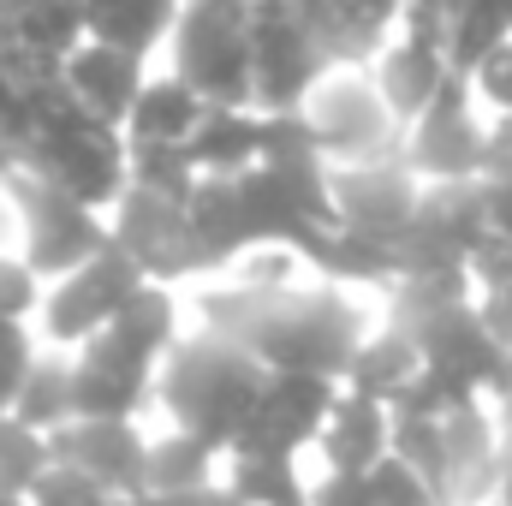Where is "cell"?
Segmentation results:
<instances>
[{"instance_id":"cell-1","label":"cell","mask_w":512,"mask_h":506,"mask_svg":"<svg viewBox=\"0 0 512 506\" xmlns=\"http://www.w3.org/2000/svg\"><path fill=\"white\" fill-rule=\"evenodd\" d=\"M262 381H268V364L256 352L191 322V334L155 370V423L191 429V435H203V441H215L227 453L233 435L251 417Z\"/></svg>"},{"instance_id":"cell-25","label":"cell","mask_w":512,"mask_h":506,"mask_svg":"<svg viewBox=\"0 0 512 506\" xmlns=\"http://www.w3.org/2000/svg\"><path fill=\"white\" fill-rule=\"evenodd\" d=\"M6 411H12L18 423L42 429V435H60V429L78 417V393H72V352H60V346H48V340H42L36 370L24 376L18 399H12Z\"/></svg>"},{"instance_id":"cell-20","label":"cell","mask_w":512,"mask_h":506,"mask_svg":"<svg viewBox=\"0 0 512 506\" xmlns=\"http://www.w3.org/2000/svg\"><path fill=\"white\" fill-rule=\"evenodd\" d=\"M203 179H233L262 161V108L251 102H209L197 131L185 137Z\"/></svg>"},{"instance_id":"cell-32","label":"cell","mask_w":512,"mask_h":506,"mask_svg":"<svg viewBox=\"0 0 512 506\" xmlns=\"http://www.w3.org/2000/svg\"><path fill=\"white\" fill-rule=\"evenodd\" d=\"M42 286H48V280L24 262V251L0 245V322H36Z\"/></svg>"},{"instance_id":"cell-16","label":"cell","mask_w":512,"mask_h":506,"mask_svg":"<svg viewBox=\"0 0 512 506\" xmlns=\"http://www.w3.org/2000/svg\"><path fill=\"white\" fill-rule=\"evenodd\" d=\"M298 251L310 262V274L328 280V286H352V292L382 298L387 286L399 280V245L393 239H376V233H358L346 221H328V227L304 233Z\"/></svg>"},{"instance_id":"cell-17","label":"cell","mask_w":512,"mask_h":506,"mask_svg":"<svg viewBox=\"0 0 512 506\" xmlns=\"http://www.w3.org/2000/svg\"><path fill=\"white\" fill-rule=\"evenodd\" d=\"M393 453V405L340 387L322 435L310 441V465L316 471H376Z\"/></svg>"},{"instance_id":"cell-6","label":"cell","mask_w":512,"mask_h":506,"mask_svg":"<svg viewBox=\"0 0 512 506\" xmlns=\"http://www.w3.org/2000/svg\"><path fill=\"white\" fill-rule=\"evenodd\" d=\"M12 197H18V251H24V262H30L42 280H54V274H66V268L90 262V256L108 245V215L90 209V203H78V197L60 191L54 179L30 173L24 161H18V173H12Z\"/></svg>"},{"instance_id":"cell-11","label":"cell","mask_w":512,"mask_h":506,"mask_svg":"<svg viewBox=\"0 0 512 506\" xmlns=\"http://www.w3.org/2000/svg\"><path fill=\"white\" fill-rule=\"evenodd\" d=\"M334 399H340V381L334 376H316V370H268L251 417H245V429L233 435L227 453H298V459H310V441L322 435Z\"/></svg>"},{"instance_id":"cell-13","label":"cell","mask_w":512,"mask_h":506,"mask_svg":"<svg viewBox=\"0 0 512 506\" xmlns=\"http://www.w3.org/2000/svg\"><path fill=\"white\" fill-rule=\"evenodd\" d=\"M155 417H72L54 435V459L84 465L114 495H143V459H149Z\"/></svg>"},{"instance_id":"cell-28","label":"cell","mask_w":512,"mask_h":506,"mask_svg":"<svg viewBox=\"0 0 512 506\" xmlns=\"http://www.w3.org/2000/svg\"><path fill=\"white\" fill-rule=\"evenodd\" d=\"M48 459H54V435H42V429L18 423L12 411H0V489L30 495V483L48 471Z\"/></svg>"},{"instance_id":"cell-2","label":"cell","mask_w":512,"mask_h":506,"mask_svg":"<svg viewBox=\"0 0 512 506\" xmlns=\"http://www.w3.org/2000/svg\"><path fill=\"white\" fill-rule=\"evenodd\" d=\"M18 161H24L30 173L54 179L60 191H72L78 203L102 209V215L126 197V185H131L126 131L108 126V120H96V114H84L66 90H60V102L48 108V120L36 126V137L24 143Z\"/></svg>"},{"instance_id":"cell-3","label":"cell","mask_w":512,"mask_h":506,"mask_svg":"<svg viewBox=\"0 0 512 506\" xmlns=\"http://www.w3.org/2000/svg\"><path fill=\"white\" fill-rule=\"evenodd\" d=\"M298 114L310 120L316 149H322L334 167L387 161V155L405 149V126H399V114L387 108L370 60H328V72L310 84V96L298 102Z\"/></svg>"},{"instance_id":"cell-22","label":"cell","mask_w":512,"mask_h":506,"mask_svg":"<svg viewBox=\"0 0 512 506\" xmlns=\"http://www.w3.org/2000/svg\"><path fill=\"white\" fill-rule=\"evenodd\" d=\"M179 12H185V0H84V36L155 60V54H167Z\"/></svg>"},{"instance_id":"cell-14","label":"cell","mask_w":512,"mask_h":506,"mask_svg":"<svg viewBox=\"0 0 512 506\" xmlns=\"http://www.w3.org/2000/svg\"><path fill=\"white\" fill-rule=\"evenodd\" d=\"M143 78H149V60H143V54H126V48H114V42H90V36L60 60L66 96H72L84 114L108 120V126H126Z\"/></svg>"},{"instance_id":"cell-31","label":"cell","mask_w":512,"mask_h":506,"mask_svg":"<svg viewBox=\"0 0 512 506\" xmlns=\"http://www.w3.org/2000/svg\"><path fill=\"white\" fill-rule=\"evenodd\" d=\"M477 108L489 114V126H512V42H501L495 54H483L471 72H465Z\"/></svg>"},{"instance_id":"cell-35","label":"cell","mask_w":512,"mask_h":506,"mask_svg":"<svg viewBox=\"0 0 512 506\" xmlns=\"http://www.w3.org/2000/svg\"><path fill=\"white\" fill-rule=\"evenodd\" d=\"M310 506H376L370 471H316L310 465Z\"/></svg>"},{"instance_id":"cell-19","label":"cell","mask_w":512,"mask_h":506,"mask_svg":"<svg viewBox=\"0 0 512 506\" xmlns=\"http://www.w3.org/2000/svg\"><path fill=\"white\" fill-rule=\"evenodd\" d=\"M417 376H423V346H417V334H411L405 322L382 316V322L358 340V352H352L340 387L370 393V399H382V405H399L405 387H411Z\"/></svg>"},{"instance_id":"cell-18","label":"cell","mask_w":512,"mask_h":506,"mask_svg":"<svg viewBox=\"0 0 512 506\" xmlns=\"http://www.w3.org/2000/svg\"><path fill=\"white\" fill-rule=\"evenodd\" d=\"M370 72H376V84H382L387 108L399 114V126H411V120H417L441 90H447L453 60H447V48H441V42L411 36V30H393L382 48L370 54Z\"/></svg>"},{"instance_id":"cell-15","label":"cell","mask_w":512,"mask_h":506,"mask_svg":"<svg viewBox=\"0 0 512 506\" xmlns=\"http://www.w3.org/2000/svg\"><path fill=\"white\" fill-rule=\"evenodd\" d=\"M72 393L78 417H155V370L108 340H84L72 352Z\"/></svg>"},{"instance_id":"cell-7","label":"cell","mask_w":512,"mask_h":506,"mask_svg":"<svg viewBox=\"0 0 512 506\" xmlns=\"http://www.w3.org/2000/svg\"><path fill=\"white\" fill-rule=\"evenodd\" d=\"M489 143H495V126L489 114L477 108L471 84L453 72L447 90L405 126V167L423 179V185H453V179H483L489 167Z\"/></svg>"},{"instance_id":"cell-33","label":"cell","mask_w":512,"mask_h":506,"mask_svg":"<svg viewBox=\"0 0 512 506\" xmlns=\"http://www.w3.org/2000/svg\"><path fill=\"white\" fill-rule=\"evenodd\" d=\"M370 489H376V506H447V495L417 465H405L399 453H387L382 465L370 471Z\"/></svg>"},{"instance_id":"cell-8","label":"cell","mask_w":512,"mask_h":506,"mask_svg":"<svg viewBox=\"0 0 512 506\" xmlns=\"http://www.w3.org/2000/svg\"><path fill=\"white\" fill-rule=\"evenodd\" d=\"M423 346V364L453 376L459 387L483 393V399H501L512 393V346L495 334V322L483 316V298H459V304H441L417 322H405Z\"/></svg>"},{"instance_id":"cell-9","label":"cell","mask_w":512,"mask_h":506,"mask_svg":"<svg viewBox=\"0 0 512 506\" xmlns=\"http://www.w3.org/2000/svg\"><path fill=\"white\" fill-rule=\"evenodd\" d=\"M328 72V54L298 0H251V96L256 108H298Z\"/></svg>"},{"instance_id":"cell-27","label":"cell","mask_w":512,"mask_h":506,"mask_svg":"<svg viewBox=\"0 0 512 506\" xmlns=\"http://www.w3.org/2000/svg\"><path fill=\"white\" fill-rule=\"evenodd\" d=\"M501 42H512V0H471L453 24H447V60L465 78L483 54H495Z\"/></svg>"},{"instance_id":"cell-23","label":"cell","mask_w":512,"mask_h":506,"mask_svg":"<svg viewBox=\"0 0 512 506\" xmlns=\"http://www.w3.org/2000/svg\"><path fill=\"white\" fill-rule=\"evenodd\" d=\"M203 108L209 102L173 66H149V78H143V90H137L120 131H126V143H185L203 120Z\"/></svg>"},{"instance_id":"cell-36","label":"cell","mask_w":512,"mask_h":506,"mask_svg":"<svg viewBox=\"0 0 512 506\" xmlns=\"http://www.w3.org/2000/svg\"><path fill=\"white\" fill-rule=\"evenodd\" d=\"M12 167H18V149H12V143H0V179H6Z\"/></svg>"},{"instance_id":"cell-29","label":"cell","mask_w":512,"mask_h":506,"mask_svg":"<svg viewBox=\"0 0 512 506\" xmlns=\"http://www.w3.org/2000/svg\"><path fill=\"white\" fill-rule=\"evenodd\" d=\"M197 179L203 173L185 143H131V185L161 191V197H191Z\"/></svg>"},{"instance_id":"cell-12","label":"cell","mask_w":512,"mask_h":506,"mask_svg":"<svg viewBox=\"0 0 512 506\" xmlns=\"http://www.w3.org/2000/svg\"><path fill=\"white\" fill-rule=\"evenodd\" d=\"M417 203H423V179L405 167V155L334 167V221H346L358 233H376V239L399 245Z\"/></svg>"},{"instance_id":"cell-34","label":"cell","mask_w":512,"mask_h":506,"mask_svg":"<svg viewBox=\"0 0 512 506\" xmlns=\"http://www.w3.org/2000/svg\"><path fill=\"white\" fill-rule=\"evenodd\" d=\"M36 358H42L36 322H0V411L18 399V387H24L30 370H36Z\"/></svg>"},{"instance_id":"cell-21","label":"cell","mask_w":512,"mask_h":506,"mask_svg":"<svg viewBox=\"0 0 512 506\" xmlns=\"http://www.w3.org/2000/svg\"><path fill=\"white\" fill-rule=\"evenodd\" d=\"M221 465L227 453L191 429H173V423H155L149 429V459H143V495H197V489H215L221 483Z\"/></svg>"},{"instance_id":"cell-37","label":"cell","mask_w":512,"mask_h":506,"mask_svg":"<svg viewBox=\"0 0 512 506\" xmlns=\"http://www.w3.org/2000/svg\"><path fill=\"white\" fill-rule=\"evenodd\" d=\"M0 506H30L24 495H12V489H0Z\"/></svg>"},{"instance_id":"cell-26","label":"cell","mask_w":512,"mask_h":506,"mask_svg":"<svg viewBox=\"0 0 512 506\" xmlns=\"http://www.w3.org/2000/svg\"><path fill=\"white\" fill-rule=\"evenodd\" d=\"M0 36H12L36 66H60L84 42V0H24Z\"/></svg>"},{"instance_id":"cell-24","label":"cell","mask_w":512,"mask_h":506,"mask_svg":"<svg viewBox=\"0 0 512 506\" xmlns=\"http://www.w3.org/2000/svg\"><path fill=\"white\" fill-rule=\"evenodd\" d=\"M221 483L239 506H310V465L298 453H227Z\"/></svg>"},{"instance_id":"cell-30","label":"cell","mask_w":512,"mask_h":506,"mask_svg":"<svg viewBox=\"0 0 512 506\" xmlns=\"http://www.w3.org/2000/svg\"><path fill=\"white\" fill-rule=\"evenodd\" d=\"M30 506H120L126 495H114L108 483H96L84 465H72V459H48V471L30 483Z\"/></svg>"},{"instance_id":"cell-10","label":"cell","mask_w":512,"mask_h":506,"mask_svg":"<svg viewBox=\"0 0 512 506\" xmlns=\"http://www.w3.org/2000/svg\"><path fill=\"white\" fill-rule=\"evenodd\" d=\"M108 239L143 268V280H167V286L209 280L203 251L191 239V221H185V197H161V191L126 185V197L108 209Z\"/></svg>"},{"instance_id":"cell-5","label":"cell","mask_w":512,"mask_h":506,"mask_svg":"<svg viewBox=\"0 0 512 506\" xmlns=\"http://www.w3.org/2000/svg\"><path fill=\"white\" fill-rule=\"evenodd\" d=\"M137 286H143V268L108 239L90 262H78V268H66V274H54V280L42 286L36 334H42L48 346H60V352H78L84 340H96V334L126 310V298Z\"/></svg>"},{"instance_id":"cell-4","label":"cell","mask_w":512,"mask_h":506,"mask_svg":"<svg viewBox=\"0 0 512 506\" xmlns=\"http://www.w3.org/2000/svg\"><path fill=\"white\" fill-rule=\"evenodd\" d=\"M167 66L203 102H251V6L245 0H185Z\"/></svg>"}]
</instances>
